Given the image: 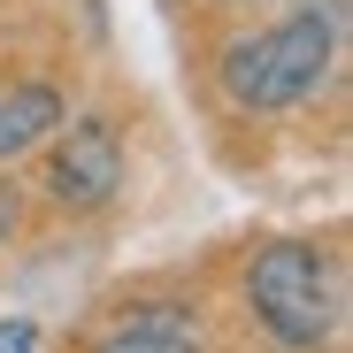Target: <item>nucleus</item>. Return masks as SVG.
I'll list each match as a JSON object with an SVG mask.
<instances>
[{"mask_svg":"<svg viewBox=\"0 0 353 353\" xmlns=\"http://www.w3.org/2000/svg\"><path fill=\"white\" fill-rule=\"evenodd\" d=\"M330 46L338 31L323 16H292L261 39H239L223 54V85L239 108H292V100H307L323 77H330Z\"/></svg>","mask_w":353,"mask_h":353,"instance_id":"1","label":"nucleus"},{"mask_svg":"<svg viewBox=\"0 0 353 353\" xmlns=\"http://www.w3.org/2000/svg\"><path fill=\"white\" fill-rule=\"evenodd\" d=\"M246 292H254V315H261L284 345H323L330 323H338V276H330V261H323L315 246H300V239L261 246Z\"/></svg>","mask_w":353,"mask_h":353,"instance_id":"2","label":"nucleus"},{"mask_svg":"<svg viewBox=\"0 0 353 353\" xmlns=\"http://www.w3.org/2000/svg\"><path fill=\"white\" fill-rule=\"evenodd\" d=\"M115 176H123V146H115L108 123H70L62 146L46 161V192L62 208H100L115 192Z\"/></svg>","mask_w":353,"mask_h":353,"instance_id":"3","label":"nucleus"},{"mask_svg":"<svg viewBox=\"0 0 353 353\" xmlns=\"http://www.w3.org/2000/svg\"><path fill=\"white\" fill-rule=\"evenodd\" d=\"M92 353H200V330L185 307H131L123 323H108Z\"/></svg>","mask_w":353,"mask_h":353,"instance_id":"4","label":"nucleus"},{"mask_svg":"<svg viewBox=\"0 0 353 353\" xmlns=\"http://www.w3.org/2000/svg\"><path fill=\"white\" fill-rule=\"evenodd\" d=\"M54 123H62V92H46V85H16L8 100H0V161L23 154L31 139H46Z\"/></svg>","mask_w":353,"mask_h":353,"instance_id":"5","label":"nucleus"},{"mask_svg":"<svg viewBox=\"0 0 353 353\" xmlns=\"http://www.w3.org/2000/svg\"><path fill=\"white\" fill-rule=\"evenodd\" d=\"M0 353H39V330L31 323H0Z\"/></svg>","mask_w":353,"mask_h":353,"instance_id":"6","label":"nucleus"}]
</instances>
